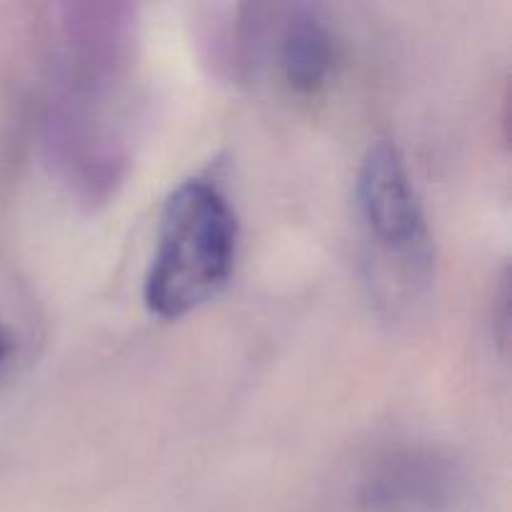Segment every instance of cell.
Wrapping results in <instances>:
<instances>
[{
  "label": "cell",
  "mask_w": 512,
  "mask_h": 512,
  "mask_svg": "<svg viewBox=\"0 0 512 512\" xmlns=\"http://www.w3.org/2000/svg\"><path fill=\"white\" fill-rule=\"evenodd\" d=\"M460 475L448 455L423 445L380 450L353 483L355 512H445Z\"/></svg>",
  "instance_id": "obj_3"
},
{
  "label": "cell",
  "mask_w": 512,
  "mask_h": 512,
  "mask_svg": "<svg viewBox=\"0 0 512 512\" xmlns=\"http://www.w3.org/2000/svg\"><path fill=\"white\" fill-rule=\"evenodd\" d=\"M5 358H8V335H5V330L0 328V368H3Z\"/></svg>",
  "instance_id": "obj_5"
},
{
  "label": "cell",
  "mask_w": 512,
  "mask_h": 512,
  "mask_svg": "<svg viewBox=\"0 0 512 512\" xmlns=\"http://www.w3.org/2000/svg\"><path fill=\"white\" fill-rule=\"evenodd\" d=\"M238 223L228 198L203 178L185 180L165 200L143 298L160 320H178L213 300L230 280Z\"/></svg>",
  "instance_id": "obj_1"
},
{
  "label": "cell",
  "mask_w": 512,
  "mask_h": 512,
  "mask_svg": "<svg viewBox=\"0 0 512 512\" xmlns=\"http://www.w3.org/2000/svg\"><path fill=\"white\" fill-rule=\"evenodd\" d=\"M275 55L285 85L298 95H315L335 68V38L315 10L293 8L278 30Z\"/></svg>",
  "instance_id": "obj_4"
},
{
  "label": "cell",
  "mask_w": 512,
  "mask_h": 512,
  "mask_svg": "<svg viewBox=\"0 0 512 512\" xmlns=\"http://www.w3.org/2000/svg\"><path fill=\"white\" fill-rule=\"evenodd\" d=\"M355 210L378 300L405 305L430 288L433 238L415 185L395 143L370 145L355 180Z\"/></svg>",
  "instance_id": "obj_2"
}]
</instances>
